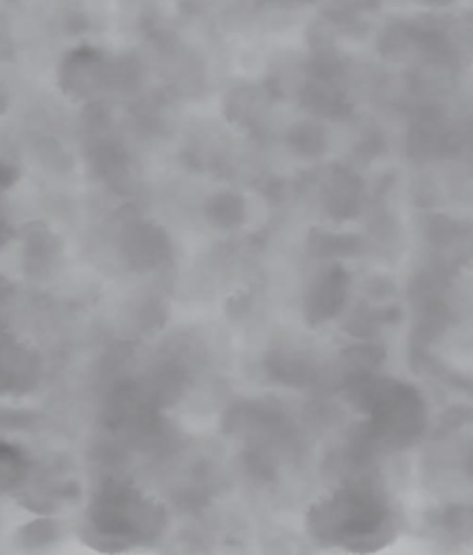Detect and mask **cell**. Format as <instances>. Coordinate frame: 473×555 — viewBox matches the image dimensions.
<instances>
[{
	"label": "cell",
	"instance_id": "1",
	"mask_svg": "<svg viewBox=\"0 0 473 555\" xmlns=\"http://www.w3.org/2000/svg\"><path fill=\"white\" fill-rule=\"evenodd\" d=\"M386 524V505L379 495L358 489L342 491L333 495L331 501L321 503L312 516H309V528L323 538L325 542L333 540H368L384 528Z\"/></svg>",
	"mask_w": 473,
	"mask_h": 555
},
{
	"label": "cell",
	"instance_id": "2",
	"mask_svg": "<svg viewBox=\"0 0 473 555\" xmlns=\"http://www.w3.org/2000/svg\"><path fill=\"white\" fill-rule=\"evenodd\" d=\"M425 237L446 263L473 261V224L446 215H432L425 221Z\"/></svg>",
	"mask_w": 473,
	"mask_h": 555
},
{
	"label": "cell",
	"instance_id": "3",
	"mask_svg": "<svg viewBox=\"0 0 473 555\" xmlns=\"http://www.w3.org/2000/svg\"><path fill=\"white\" fill-rule=\"evenodd\" d=\"M108 67L104 55L95 49H77L67 53V59L61 67V86L67 90V95H90L106 83Z\"/></svg>",
	"mask_w": 473,
	"mask_h": 555
},
{
	"label": "cell",
	"instance_id": "4",
	"mask_svg": "<svg viewBox=\"0 0 473 555\" xmlns=\"http://www.w3.org/2000/svg\"><path fill=\"white\" fill-rule=\"evenodd\" d=\"M123 249L127 254V261L137 268H151L169 256V237L159 227L151 221H137L125 229L123 235Z\"/></svg>",
	"mask_w": 473,
	"mask_h": 555
},
{
	"label": "cell",
	"instance_id": "5",
	"mask_svg": "<svg viewBox=\"0 0 473 555\" xmlns=\"http://www.w3.org/2000/svg\"><path fill=\"white\" fill-rule=\"evenodd\" d=\"M349 291V274L342 268H333L315 284L312 293L307 295V319H331L344 305V295Z\"/></svg>",
	"mask_w": 473,
	"mask_h": 555
},
{
	"label": "cell",
	"instance_id": "6",
	"mask_svg": "<svg viewBox=\"0 0 473 555\" xmlns=\"http://www.w3.org/2000/svg\"><path fill=\"white\" fill-rule=\"evenodd\" d=\"M325 210L335 219H349L358 215L362 203V182L344 169H333L329 182H325Z\"/></svg>",
	"mask_w": 473,
	"mask_h": 555
},
{
	"label": "cell",
	"instance_id": "7",
	"mask_svg": "<svg viewBox=\"0 0 473 555\" xmlns=\"http://www.w3.org/2000/svg\"><path fill=\"white\" fill-rule=\"evenodd\" d=\"M206 217L213 221L215 227H220V229L241 227L245 217H247L245 201L239 194H231V192L217 194L208 201Z\"/></svg>",
	"mask_w": 473,
	"mask_h": 555
},
{
	"label": "cell",
	"instance_id": "8",
	"mask_svg": "<svg viewBox=\"0 0 473 555\" xmlns=\"http://www.w3.org/2000/svg\"><path fill=\"white\" fill-rule=\"evenodd\" d=\"M379 49L386 59H405V55L416 49V24L393 22L381 33Z\"/></svg>",
	"mask_w": 473,
	"mask_h": 555
},
{
	"label": "cell",
	"instance_id": "9",
	"mask_svg": "<svg viewBox=\"0 0 473 555\" xmlns=\"http://www.w3.org/2000/svg\"><path fill=\"white\" fill-rule=\"evenodd\" d=\"M289 145L301 157H317L325 151V134L319 125L301 122L289 132Z\"/></svg>",
	"mask_w": 473,
	"mask_h": 555
},
{
	"label": "cell",
	"instance_id": "10",
	"mask_svg": "<svg viewBox=\"0 0 473 555\" xmlns=\"http://www.w3.org/2000/svg\"><path fill=\"white\" fill-rule=\"evenodd\" d=\"M26 456L20 450L0 442V491H10L20 485L26 475Z\"/></svg>",
	"mask_w": 473,
	"mask_h": 555
},
{
	"label": "cell",
	"instance_id": "11",
	"mask_svg": "<svg viewBox=\"0 0 473 555\" xmlns=\"http://www.w3.org/2000/svg\"><path fill=\"white\" fill-rule=\"evenodd\" d=\"M307 104L312 106L317 114L340 118L347 114V106L337 98V92L323 88V86H312L307 90Z\"/></svg>",
	"mask_w": 473,
	"mask_h": 555
},
{
	"label": "cell",
	"instance_id": "12",
	"mask_svg": "<svg viewBox=\"0 0 473 555\" xmlns=\"http://www.w3.org/2000/svg\"><path fill=\"white\" fill-rule=\"evenodd\" d=\"M315 245L321 256H347L360 249V240L356 235H319Z\"/></svg>",
	"mask_w": 473,
	"mask_h": 555
},
{
	"label": "cell",
	"instance_id": "13",
	"mask_svg": "<svg viewBox=\"0 0 473 555\" xmlns=\"http://www.w3.org/2000/svg\"><path fill=\"white\" fill-rule=\"evenodd\" d=\"M16 176H20V173H16V169H14V166L12 164H0V190H5V188H10V184L16 180Z\"/></svg>",
	"mask_w": 473,
	"mask_h": 555
},
{
	"label": "cell",
	"instance_id": "14",
	"mask_svg": "<svg viewBox=\"0 0 473 555\" xmlns=\"http://www.w3.org/2000/svg\"><path fill=\"white\" fill-rule=\"evenodd\" d=\"M12 237V229L5 224L3 219H0V249H3L8 245V240Z\"/></svg>",
	"mask_w": 473,
	"mask_h": 555
},
{
	"label": "cell",
	"instance_id": "15",
	"mask_svg": "<svg viewBox=\"0 0 473 555\" xmlns=\"http://www.w3.org/2000/svg\"><path fill=\"white\" fill-rule=\"evenodd\" d=\"M418 3H425V5H450L452 0H418Z\"/></svg>",
	"mask_w": 473,
	"mask_h": 555
},
{
	"label": "cell",
	"instance_id": "16",
	"mask_svg": "<svg viewBox=\"0 0 473 555\" xmlns=\"http://www.w3.org/2000/svg\"><path fill=\"white\" fill-rule=\"evenodd\" d=\"M466 470H469V475L473 477V452L469 454V461H466Z\"/></svg>",
	"mask_w": 473,
	"mask_h": 555
}]
</instances>
